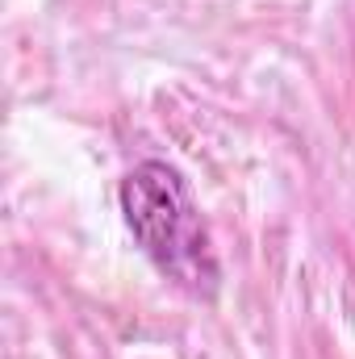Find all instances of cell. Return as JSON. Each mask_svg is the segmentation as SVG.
<instances>
[{
  "label": "cell",
  "instance_id": "cell-1",
  "mask_svg": "<svg viewBox=\"0 0 355 359\" xmlns=\"http://www.w3.org/2000/svg\"><path fill=\"white\" fill-rule=\"evenodd\" d=\"M117 196H121L126 226L138 238V247L151 255V264L192 292H209L217 280V264H213L201 213L192 205V192L176 168L159 159L138 163L121 180Z\"/></svg>",
  "mask_w": 355,
  "mask_h": 359
}]
</instances>
